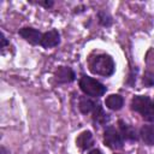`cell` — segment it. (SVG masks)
Listing matches in <instances>:
<instances>
[{"label":"cell","instance_id":"obj_1","mask_svg":"<svg viewBox=\"0 0 154 154\" xmlns=\"http://www.w3.org/2000/svg\"><path fill=\"white\" fill-rule=\"evenodd\" d=\"M89 70L100 76H111L114 72V61L108 54H97L89 59Z\"/></svg>","mask_w":154,"mask_h":154},{"label":"cell","instance_id":"obj_2","mask_svg":"<svg viewBox=\"0 0 154 154\" xmlns=\"http://www.w3.org/2000/svg\"><path fill=\"white\" fill-rule=\"evenodd\" d=\"M131 108L140 113L142 118L147 122L154 123V102L149 96L146 95H136L131 101Z\"/></svg>","mask_w":154,"mask_h":154},{"label":"cell","instance_id":"obj_3","mask_svg":"<svg viewBox=\"0 0 154 154\" xmlns=\"http://www.w3.org/2000/svg\"><path fill=\"white\" fill-rule=\"evenodd\" d=\"M79 87H81L82 91L85 95L93 96V97L102 96L106 93V87L103 84H101L96 79H94L91 77H88V76H82L81 77V79H79Z\"/></svg>","mask_w":154,"mask_h":154},{"label":"cell","instance_id":"obj_4","mask_svg":"<svg viewBox=\"0 0 154 154\" xmlns=\"http://www.w3.org/2000/svg\"><path fill=\"white\" fill-rule=\"evenodd\" d=\"M103 142L111 149H122L124 141L122 135L112 126H108L103 132Z\"/></svg>","mask_w":154,"mask_h":154},{"label":"cell","instance_id":"obj_5","mask_svg":"<svg viewBox=\"0 0 154 154\" xmlns=\"http://www.w3.org/2000/svg\"><path fill=\"white\" fill-rule=\"evenodd\" d=\"M19 35L31 45H38V43L41 45L42 36H43V34H41L38 30L34 28H22L19 30Z\"/></svg>","mask_w":154,"mask_h":154},{"label":"cell","instance_id":"obj_6","mask_svg":"<svg viewBox=\"0 0 154 154\" xmlns=\"http://www.w3.org/2000/svg\"><path fill=\"white\" fill-rule=\"evenodd\" d=\"M60 42V35L57 30H49L47 32L43 34L42 36V41H41V46L45 48H52L58 46Z\"/></svg>","mask_w":154,"mask_h":154},{"label":"cell","instance_id":"obj_7","mask_svg":"<svg viewBox=\"0 0 154 154\" xmlns=\"http://www.w3.org/2000/svg\"><path fill=\"white\" fill-rule=\"evenodd\" d=\"M55 79L58 83H70L75 79V72L67 66H60L55 72Z\"/></svg>","mask_w":154,"mask_h":154},{"label":"cell","instance_id":"obj_8","mask_svg":"<svg viewBox=\"0 0 154 154\" xmlns=\"http://www.w3.org/2000/svg\"><path fill=\"white\" fill-rule=\"evenodd\" d=\"M118 124H119V130L123 138L128 141H137V132L130 124L125 123L124 120H119Z\"/></svg>","mask_w":154,"mask_h":154},{"label":"cell","instance_id":"obj_9","mask_svg":"<svg viewBox=\"0 0 154 154\" xmlns=\"http://www.w3.org/2000/svg\"><path fill=\"white\" fill-rule=\"evenodd\" d=\"M93 135L90 131H83L78 135V137L76 138V144L82 149V150H85V149H89L91 146H93Z\"/></svg>","mask_w":154,"mask_h":154},{"label":"cell","instance_id":"obj_10","mask_svg":"<svg viewBox=\"0 0 154 154\" xmlns=\"http://www.w3.org/2000/svg\"><path fill=\"white\" fill-rule=\"evenodd\" d=\"M142 141L148 146H154V124L143 125L140 131Z\"/></svg>","mask_w":154,"mask_h":154},{"label":"cell","instance_id":"obj_11","mask_svg":"<svg viewBox=\"0 0 154 154\" xmlns=\"http://www.w3.org/2000/svg\"><path fill=\"white\" fill-rule=\"evenodd\" d=\"M93 120L96 125H105L109 120V116L103 111V108L99 103H96V107L93 111Z\"/></svg>","mask_w":154,"mask_h":154},{"label":"cell","instance_id":"obj_12","mask_svg":"<svg viewBox=\"0 0 154 154\" xmlns=\"http://www.w3.org/2000/svg\"><path fill=\"white\" fill-rule=\"evenodd\" d=\"M105 105H106L109 109H112V111H118V109H120V108L123 107L124 100H123V97H122L120 95H118V94H112V95H109V96L106 99Z\"/></svg>","mask_w":154,"mask_h":154},{"label":"cell","instance_id":"obj_13","mask_svg":"<svg viewBox=\"0 0 154 154\" xmlns=\"http://www.w3.org/2000/svg\"><path fill=\"white\" fill-rule=\"evenodd\" d=\"M96 107V103L94 101H91L88 97H81L79 103H78V108L83 114H88L90 112H93Z\"/></svg>","mask_w":154,"mask_h":154},{"label":"cell","instance_id":"obj_14","mask_svg":"<svg viewBox=\"0 0 154 154\" xmlns=\"http://www.w3.org/2000/svg\"><path fill=\"white\" fill-rule=\"evenodd\" d=\"M99 20H100V24L103 25V26H109L112 24V18L106 12H100L99 13Z\"/></svg>","mask_w":154,"mask_h":154},{"label":"cell","instance_id":"obj_15","mask_svg":"<svg viewBox=\"0 0 154 154\" xmlns=\"http://www.w3.org/2000/svg\"><path fill=\"white\" fill-rule=\"evenodd\" d=\"M143 83H144L146 85H148V87L153 85V84H154V75L150 73V72H147V73L144 75V77H143Z\"/></svg>","mask_w":154,"mask_h":154},{"label":"cell","instance_id":"obj_16","mask_svg":"<svg viewBox=\"0 0 154 154\" xmlns=\"http://www.w3.org/2000/svg\"><path fill=\"white\" fill-rule=\"evenodd\" d=\"M41 5H43L45 7H51V6H53V1H42V2H40Z\"/></svg>","mask_w":154,"mask_h":154},{"label":"cell","instance_id":"obj_17","mask_svg":"<svg viewBox=\"0 0 154 154\" xmlns=\"http://www.w3.org/2000/svg\"><path fill=\"white\" fill-rule=\"evenodd\" d=\"M1 41H2V46H1V48L4 49V48L6 47V45H7V40H6V37L4 36V34H1Z\"/></svg>","mask_w":154,"mask_h":154},{"label":"cell","instance_id":"obj_18","mask_svg":"<svg viewBox=\"0 0 154 154\" xmlns=\"http://www.w3.org/2000/svg\"><path fill=\"white\" fill-rule=\"evenodd\" d=\"M88 154H102V152L99 150V149H93V150H90Z\"/></svg>","mask_w":154,"mask_h":154},{"label":"cell","instance_id":"obj_19","mask_svg":"<svg viewBox=\"0 0 154 154\" xmlns=\"http://www.w3.org/2000/svg\"><path fill=\"white\" fill-rule=\"evenodd\" d=\"M153 102H154V101H153Z\"/></svg>","mask_w":154,"mask_h":154}]
</instances>
